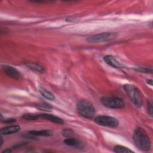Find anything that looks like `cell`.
<instances>
[{
	"label": "cell",
	"mask_w": 153,
	"mask_h": 153,
	"mask_svg": "<svg viewBox=\"0 0 153 153\" xmlns=\"http://www.w3.org/2000/svg\"><path fill=\"white\" fill-rule=\"evenodd\" d=\"M123 88L131 102L137 107L140 108L142 105V97L139 89L131 84H125Z\"/></svg>",
	"instance_id": "3"
},
{
	"label": "cell",
	"mask_w": 153,
	"mask_h": 153,
	"mask_svg": "<svg viewBox=\"0 0 153 153\" xmlns=\"http://www.w3.org/2000/svg\"><path fill=\"white\" fill-rule=\"evenodd\" d=\"M137 70L141 72H152V71L151 68H149L148 67H138Z\"/></svg>",
	"instance_id": "19"
},
{
	"label": "cell",
	"mask_w": 153,
	"mask_h": 153,
	"mask_svg": "<svg viewBox=\"0 0 153 153\" xmlns=\"http://www.w3.org/2000/svg\"><path fill=\"white\" fill-rule=\"evenodd\" d=\"M62 134L63 136H64L65 137H72L74 135V132L73 130H72L71 129L69 128H66V129H64L62 131Z\"/></svg>",
	"instance_id": "17"
},
{
	"label": "cell",
	"mask_w": 153,
	"mask_h": 153,
	"mask_svg": "<svg viewBox=\"0 0 153 153\" xmlns=\"http://www.w3.org/2000/svg\"><path fill=\"white\" fill-rule=\"evenodd\" d=\"M147 109H148V112L150 115V116L152 117V105L151 101L149 100H147Z\"/></svg>",
	"instance_id": "20"
},
{
	"label": "cell",
	"mask_w": 153,
	"mask_h": 153,
	"mask_svg": "<svg viewBox=\"0 0 153 153\" xmlns=\"http://www.w3.org/2000/svg\"><path fill=\"white\" fill-rule=\"evenodd\" d=\"M29 134L33 136H49L52 135L51 132L47 130H31L28 131Z\"/></svg>",
	"instance_id": "11"
},
{
	"label": "cell",
	"mask_w": 153,
	"mask_h": 153,
	"mask_svg": "<svg viewBox=\"0 0 153 153\" xmlns=\"http://www.w3.org/2000/svg\"><path fill=\"white\" fill-rule=\"evenodd\" d=\"M15 121H16V120L14 118H7V119H5L4 120H2V122L6 123H11Z\"/></svg>",
	"instance_id": "21"
},
{
	"label": "cell",
	"mask_w": 153,
	"mask_h": 153,
	"mask_svg": "<svg viewBox=\"0 0 153 153\" xmlns=\"http://www.w3.org/2000/svg\"><path fill=\"white\" fill-rule=\"evenodd\" d=\"M100 102L104 106L111 109H122L125 106L123 99L118 97H103Z\"/></svg>",
	"instance_id": "4"
},
{
	"label": "cell",
	"mask_w": 153,
	"mask_h": 153,
	"mask_svg": "<svg viewBox=\"0 0 153 153\" xmlns=\"http://www.w3.org/2000/svg\"><path fill=\"white\" fill-rule=\"evenodd\" d=\"M117 34L114 32H102L89 36L87 41L90 43H99L107 42L115 39Z\"/></svg>",
	"instance_id": "5"
},
{
	"label": "cell",
	"mask_w": 153,
	"mask_h": 153,
	"mask_svg": "<svg viewBox=\"0 0 153 153\" xmlns=\"http://www.w3.org/2000/svg\"><path fill=\"white\" fill-rule=\"evenodd\" d=\"M2 68L7 75L14 79H19L21 76V74L19 71L13 66L4 65L2 66Z\"/></svg>",
	"instance_id": "7"
},
{
	"label": "cell",
	"mask_w": 153,
	"mask_h": 153,
	"mask_svg": "<svg viewBox=\"0 0 153 153\" xmlns=\"http://www.w3.org/2000/svg\"><path fill=\"white\" fill-rule=\"evenodd\" d=\"M39 118V114H26L22 116V118L26 120H36Z\"/></svg>",
	"instance_id": "16"
},
{
	"label": "cell",
	"mask_w": 153,
	"mask_h": 153,
	"mask_svg": "<svg viewBox=\"0 0 153 153\" xmlns=\"http://www.w3.org/2000/svg\"><path fill=\"white\" fill-rule=\"evenodd\" d=\"M76 109L81 116L88 119L92 118L95 115V109L93 105L87 100H79L76 104Z\"/></svg>",
	"instance_id": "2"
},
{
	"label": "cell",
	"mask_w": 153,
	"mask_h": 153,
	"mask_svg": "<svg viewBox=\"0 0 153 153\" xmlns=\"http://www.w3.org/2000/svg\"><path fill=\"white\" fill-rule=\"evenodd\" d=\"M39 117L41 118L45 119L46 120L50 121L51 122L57 123V124H63L64 123L63 120L55 115H51V114H39Z\"/></svg>",
	"instance_id": "9"
},
{
	"label": "cell",
	"mask_w": 153,
	"mask_h": 153,
	"mask_svg": "<svg viewBox=\"0 0 153 153\" xmlns=\"http://www.w3.org/2000/svg\"><path fill=\"white\" fill-rule=\"evenodd\" d=\"M133 140L135 145L140 149L149 150L151 148L150 139L143 128L139 127L135 129L133 134Z\"/></svg>",
	"instance_id": "1"
},
{
	"label": "cell",
	"mask_w": 153,
	"mask_h": 153,
	"mask_svg": "<svg viewBox=\"0 0 153 153\" xmlns=\"http://www.w3.org/2000/svg\"><path fill=\"white\" fill-rule=\"evenodd\" d=\"M38 108L42 109V110H46V111H48L50 109H51V106L47 103H41V104H39L37 106Z\"/></svg>",
	"instance_id": "18"
},
{
	"label": "cell",
	"mask_w": 153,
	"mask_h": 153,
	"mask_svg": "<svg viewBox=\"0 0 153 153\" xmlns=\"http://www.w3.org/2000/svg\"><path fill=\"white\" fill-rule=\"evenodd\" d=\"M26 65L27 68H29L33 71H36V72H39V73H44L45 72L44 67L39 64L27 63L26 64Z\"/></svg>",
	"instance_id": "12"
},
{
	"label": "cell",
	"mask_w": 153,
	"mask_h": 153,
	"mask_svg": "<svg viewBox=\"0 0 153 153\" xmlns=\"http://www.w3.org/2000/svg\"><path fill=\"white\" fill-rule=\"evenodd\" d=\"M20 129L19 126H11L3 127L0 130V133L2 135H7L12 133H15L19 131Z\"/></svg>",
	"instance_id": "10"
},
{
	"label": "cell",
	"mask_w": 153,
	"mask_h": 153,
	"mask_svg": "<svg viewBox=\"0 0 153 153\" xmlns=\"http://www.w3.org/2000/svg\"><path fill=\"white\" fill-rule=\"evenodd\" d=\"M1 144H0V146H2V143H3V142H2V137L1 138Z\"/></svg>",
	"instance_id": "23"
},
{
	"label": "cell",
	"mask_w": 153,
	"mask_h": 153,
	"mask_svg": "<svg viewBox=\"0 0 153 153\" xmlns=\"http://www.w3.org/2000/svg\"><path fill=\"white\" fill-rule=\"evenodd\" d=\"M147 82H148V84L149 83V84H150L151 85H152V79H148V80H147Z\"/></svg>",
	"instance_id": "22"
},
{
	"label": "cell",
	"mask_w": 153,
	"mask_h": 153,
	"mask_svg": "<svg viewBox=\"0 0 153 153\" xmlns=\"http://www.w3.org/2000/svg\"><path fill=\"white\" fill-rule=\"evenodd\" d=\"M114 152L117 153H129L133 152V151L129 148L121 146V145H117L114 147Z\"/></svg>",
	"instance_id": "15"
},
{
	"label": "cell",
	"mask_w": 153,
	"mask_h": 153,
	"mask_svg": "<svg viewBox=\"0 0 153 153\" xmlns=\"http://www.w3.org/2000/svg\"><path fill=\"white\" fill-rule=\"evenodd\" d=\"M39 92L41 94V95L45 97L46 99L49 100H54L55 99V96L54 95L51 93L50 91H49L48 90H46L45 88H41L39 90Z\"/></svg>",
	"instance_id": "14"
},
{
	"label": "cell",
	"mask_w": 153,
	"mask_h": 153,
	"mask_svg": "<svg viewBox=\"0 0 153 153\" xmlns=\"http://www.w3.org/2000/svg\"><path fill=\"white\" fill-rule=\"evenodd\" d=\"M94 121L100 126L109 127H116L119 124L117 119L108 115L97 116L95 118Z\"/></svg>",
	"instance_id": "6"
},
{
	"label": "cell",
	"mask_w": 153,
	"mask_h": 153,
	"mask_svg": "<svg viewBox=\"0 0 153 153\" xmlns=\"http://www.w3.org/2000/svg\"><path fill=\"white\" fill-rule=\"evenodd\" d=\"M64 143L66 145L71 146H74V147H78L81 145L80 142L77 140L75 138H74L72 137H67L63 141Z\"/></svg>",
	"instance_id": "13"
},
{
	"label": "cell",
	"mask_w": 153,
	"mask_h": 153,
	"mask_svg": "<svg viewBox=\"0 0 153 153\" xmlns=\"http://www.w3.org/2000/svg\"><path fill=\"white\" fill-rule=\"evenodd\" d=\"M103 60L108 65L116 68H123V65L112 56L107 55L103 57Z\"/></svg>",
	"instance_id": "8"
}]
</instances>
